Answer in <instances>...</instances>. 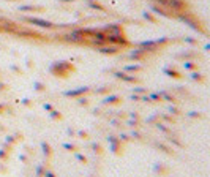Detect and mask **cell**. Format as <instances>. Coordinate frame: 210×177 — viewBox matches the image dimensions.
Instances as JSON below:
<instances>
[{
    "instance_id": "cell-1",
    "label": "cell",
    "mask_w": 210,
    "mask_h": 177,
    "mask_svg": "<svg viewBox=\"0 0 210 177\" xmlns=\"http://www.w3.org/2000/svg\"><path fill=\"white\" fill-rule=\"evenodd\" d=\"M49 71H51V74H54V76L66 77V76H70L74 71V65L71 62H68V60H57V62L51 63Z\"/></svg>"
},
{
    "instance_id": "cell-2",
    "label": "cell",
    "mask_w": 210,
    "mask_h": 177,
    "mask_svg": "<svg viewBox=\"0 0 210 177\" xmlns=\"http://www.w3.org/2000/svg\"><path fill=\"white\" fill-rule=\"evenodd\" d=\"M175 18H179L180 21H183L185 24H188L193 30H196V32L204 33V35H206V29H204V27L199 24V21H197L193 14L188 13V11H182V13H177V14H175Z\"/></svg>"
},
{
    "instance_id": "cell-3",
    "label": "cell",
    "mask_w": 210,
    "mask_h": 177,
    "mask_svg": "<svg viewBox=\"0 0 210 177\" xmlns=\"http://www.w3.org/2000/svg\"><path fill=\"white\" fill-rule=\"evenodd\" d=\"M62 40L68 41V43H76V44H87V38L82 35V32L79 29H74L70 33H65V35L62 36Z\"/></svg>"
},
{
    "instance_id": "cell-4",
    "label": "cell",
    "mask_w": 210,
    "mask_h": 177,
    "mask_svg": "<svg viewBox=\"0 0 210 177\" xmlns=\"http://www.w3.org/2000/svg\"><path fill=\"white\" fill-rule=\"evenodd\" d=\"M106 43H109V44H117V46H120V48H128V46H131V43L126 40L125 33H120V35L106 33Z\"/></svg>"
},
{
    "instance_id": "cell-5",
    "label": "cell",
    "mask_w": 210,
    "mask_h": 177,
    "mask_svg": "<svg viewBox=\"0 0 210 177\" xmlns=\"http://www.w3.org/2000/svg\"><path fill=\"white\" fill-rule=\"evenodd\" d=\"M25 22L29 24H33V25H38V27H43V29H54L55 24L51 21H46V19H40V18H24Z\"/></svg>"
},
{
    "instance_id": "cell-6",
    "label": "cell",
    "mask_w": 210,
    "mask_h": 177,
    "mask_svg": "<svg viewBox=\"0 0 210 177\" xmlns=\"http://www.w3.org/2000/svg\"><path fill=\"white\" fill-rule=\"evenodd\" d=\"M120 49H122V48H120V46H117V44H109V43H104V44H101V46H98V52L112 55V54L120 52Z\"/></svg>"
},
{
    "instance_id": "cell-7",
    "label": "cell",
    "mask_w": 210,
    "mask_h": 177,
    "mask_svg": "<svg viewBox=\"0 0 210 177\" xmlns=\"http://www.w3.org/2000/svg\"><path fill=\"white\" fill-rule=\"evenodd\" d=\"M114 76L117 77V79H122V81H125V82H131V84H137V82H141V79H139V77L126 74L123 70H122V71H114Z\"/></svg>"
},
{
    "instance_id": "cell-8",
    "label": "cell",
    "mask_w": 210,
    "mask_h": 177,
    "mask_svg": "<svg viewBox=\"0 0 210 177\" xmlns=\"http://www.w3.org/2000/svg\"><path fill=\"white\" fill-rule=\"evenodd\" d=\"M13 33H16V35H19V36H25V38H44L41 33H38L35 30H30V29H16Z\"/></svg>"
},
{
    "instance_id": "cell-9",
    "label": "cell",
    "mask_w": 210,
    "mask_h": 177,
    "mask_svg": "<svg viewBox=\"0 0 210 177\" xmlns=\"http://www.w3.org/2000/svg\"><path fill=\"white\" fill-rule=\"evenodd\" d=\"M148 55V51L145 48H139V49H133L130 52V59L131 60H136V62H139V60H144Z\"/></svg>"
},
{
    "instance_id": "cell-10",
    "label": "cell",
    "mask_w": 210,
    "mask_h": 177,
    "mask_svg": "<svg viewBox=\"0 0 210 177\" xmlns=\"http://www.w3.org/2000/svg\"><path fill=\"white\" fill-rule=\"evenodd\" d=\"M88 90H90V87H87V86H82L79 89H73V90H66L63 95L65 97H71V98H77V97H81V95H84V93H87Z\"/></svg>"
},
{
    "instance_id": "cell-11",
    "label": "cell",
    "mask_w": 210,
    "mask_h": 177,
    "mask_svg": "<svg viewBox=\"0 0 210 177\" xmlns=\"http://www.w3.org/2000/svg\"><path fill=\"white\" fill-rule=\"evenodd\" d=\"M101 30L106 33H112V35H120V33H123V27L122 24H108L101 27Z\"/></svg>"
},
{
    "instance_id": "cell-12",
    "label": "cell",
    "mask_w": 210,
    "mask_h": 177,
    "mask_svg": "<svg viewBox=\"0 0 210 177\" xmlns=\"http://www.w3.org/2000/svg\"><path fill=\"white\" fill-rule=\"evenodd\" d=\"M108 141L111 144V150H112V153H120V149H122V141L119 139V138H115L112 135L108 136Z\"/></svg>"
},
{
    "instance_id": "cell-13",
    "label": "cell",
    "mask_w": 210,
    "mask_h": 177,
    "mask_svg": "<svg viewBox=\"0 0 210 177\" xmlns=\"http://www.w3.org/2000/svg\"><path fill=\"white\" fill-rule=\"evenodd\" d=\"M163 73H164L166 76H169V77H174V79H180V77H182V74L179 73V71L174 70V68H171V66H164V68H163Z\"/></svg>"
},
{
    "instance_id": "cell-14",
    "label": "cell",
    "mask_w": 210,
    "mask_h": 177,
    "mask_svg": "<svg viewBox=\"0 0 210 177\" xmlns=\"http://www.w3.org/2000/svg\"><path fill=\"white\" fill-rule=\"evenodd\" d=\"M122 70H123L125 73H137V71H142L144 70V66L139 65V63H134V65H126Z\"/></svg>"
},
{
    "instance_id": "cell-15",
    "label": "cell",
    "mask_w": 210,
    "mask_h": 177,
    "mask_svg": "<svg viewBox=\"0 0 210 177\" xmlns=\"http://www.w3.org/2000/svg\"><path fill=\"white\" fill-rule=\"evenodd\" d=\"M120 101H122V98L119 95H108L106 98L103 100V104H109V106H111V104H119Z\"/></svg>"
},
{
    "instance_id": "cell-16",
    "label": "cell",
    "mask_w": 210,
    "mask_h": 177,
    "mask_svg": "<svg viewBox=\"0 0 210 177\" xmlns=\"http://www.w3.org/2000/svg\"><path fill=\"white\" fill-rule=\"evenodd\" d=\"M19 11H43L44 10V7H38V5H22V7H19L18 8Z\"/></svg>"
},
{
    "instance_id": "cell-17",
    "label": "cell",
    "mask_w": 210,
    "mask_h": 177,
    "mask_svg": "<svg viewBox=\"0 0 210 177\" xmlns=\"http://www.w3.org/2000/svg\"><path fill=\"white\" fill-rule=\"evenodd\" d=\"M85 2H87V5H88V7H90L92 10H96V11H106V8H104L101 3L95 2V0H85Z\"/></svg>"
},
{
    "instance_id": "cell-18",
    "label": "cell",
    "mask_w": 210,
    "mask_h": 177,
    "mask_svg": "<svg viewBox=\"0 0 210 177\" xmlns=\"http://www.w3.org/2000/svg\"><path fill=\"white\" fill-rule=\"evenodd\" d=\"M41 149H43V153L46 155V158H51V155H52V149H51V146H49L47 142H41Z\"/></svg>"
},
{
    "instance_id": "cell-19",
    "label": "cell",
    "mask_w": 210,
    "mask_h": 177,
    "mask_svg": "<svg viewBox=\"0 0 210 177\" xmlns=\"http://www.w3.org/2000/svg\"><path fill=\"white\" fill-rule=\"evenodd\" d=\"M175 57H177V59H185V60H188V59H194V57H196V54H194V52H191V51H188V52L175 54Z\"/></svg>"
},
{
    "instance_id": "cell-20",
    "label": "cell",
    "mask_w": 210,
    "mask_h": 177,
    "mask_svg": "<svg viewBox=\"0 0 210 177\" xmlns=\"http://www.w3.org/2000/svg\"><path fill=\"white\" fill-rule=\"evenodd\" d=\"M160 95H161V100H166V101H171V103L175 101V97L171 95V93L166 92V90H161V92H160Z\"/></svg>"
},
{
    "instance_id": "cell-21",
    "label": "cell",
    "mask_w": 210,
    "mask_h": 177,
    "mask_svg": "<svg viewBox=\"0 0 210 177\" xmlns=\"http://www.w3.org/2000/svg\"><path fill=\"white\" fill-rule=\"evenodd\" d=\"M144 19H147L148 22H152V24H157V22H158V19L155 18L150 11H144Z\"/></svg>"
},
{
    "instance_id": "cell-22",
    "label": "cell",
    "mask_w": 210,
    "mask_h": 177,
    "mask_svg": "<svg viewBox=\"0 0 210 177\" xmlns=\"http://www.w3.org/2000/svg\"><path fill=\"white\" fill-rule=\"evenodd\" d=\"M191 79H194L197 82H204V81H206V77H204L201 73H197V71H193V73H191Z\"/></svg>"
},
{
    "instance_id": "cell-23",
    "label": "cell",
    "mask_w": 210,
    "mask_h": 177,
    "mask_svg": "<svg viewBox=\"0 0 210 177\" xmlns=\"http://www.w3.org/2000/svg\"><path fill=\"white\" fill-rule=\"evenodd\" d=\"M155 126H157L158 130H161L163 133H166V135H169V133H171V128H168L164 123H161V122H157V123H155Z\"/></svg>"
},
{
    "instance_id": "cell-24",
    "label": "cell",
    "mask_w": 210,
    "mask_h": 177,
    "mask_svg": "<svg viewBox=\"0 0 210 177\" xmlns=\"http://www.w3.org/2000/svg\"><path fill=\"white\" fill-rule=\"evenodd\" d=\"M33 87H35V90L36 92H44V90H46V86H44L43 84V82H33Z\"/></svg>"
},
{
    "instance_id": "cell-25",
    "label": "cell",
    "mask_w": 210,
    "mask_h": 177,
    "mask_svg": "<svg viewBox=\"0 0 210 177\" xmlns=\"http://www.w3.org/2000/svg\"><path fill=\"white\" fill-rule=\"evenodd\" d=\"M51 112V119H54V120H62V114L59 112V111H55V109H51L49 111Z\"/></svg>"
},
{
    "instance_id": "cell-26",
    "label": "cell",
    "mask_w": 210,
    "mask_h": 177,
    "mask_svg": "<svg viewBox=\"0 0 210 177\" xmlns=\"http://www.w3.org/2000/svg\"><path fill=\"white\" fill-rule=\"evenodd\" d=\"M183 66H185V70H194L196 68V63L194 62H191V60H185V62H183Z\"/></svg>"
},
{
    "instance_id": "cell-27",
    "label": "cell",
    "mask_w": 210,
    "mask_h": 177,
    "mask_svg": "<svg viewBox=\"0 0 210 177\" xmlns=\"http://www.w3.org/2000/svg\"><path fill=\"white\" fill-rule=\"evenodd\" d=\"M92 149H93V152L98 153V155L103 152V147H101V144H99V142H93L92 144Z\"/></svg>"
},
{
    "instance_id": "cell-28",
    "label": "cell",
    "mask_w": 210,
    "mask_h": 177,
    "mask_svg": "<svg viewBox=\"0 0 210 177\" xmlns=\"http://www.w3.org/2000/svg\"><path fill=\"white\" fill-rule=\"evenodd\" d=\"M155 147H158V149H161V150H164L166 153H172V150H171L169 147H166L164 144H161V142H155Z\"/></svg>"
},
{
    "instance_id": "cell-29",
    "label": "cell",
    "mask_w": 210,
    "mask_h": 177,
    "mask_svg": "<svg viewBox=\"0 0 210 177\" xmlns=\"http://www.w3.org/2000/svg\"><path fill=\"white\" fill-rule=\"evenodd\" d=\"M150 98V101H161V95H160V92H155L152 95H148Z\"/></svg>"
},
{
    "instance_id": "cell-30",
    "label": "cell",
    "mask_w": 210,
    "mask_h": 177,
    "mask_svg": "<svg viewBox=\"0 0 210 177\" xmlns=\"http://www.w3.org/2000/svg\"><path fill=\"white\" fill-rule=\"evenodd\" d=\"M98 95H103V93H108V92H111V87H108V86H104V87H101V89H96L95 90Z\"/></svg>"
},
{
    "instance_id": "cell-31",
    "label": "cell",
    "mask_w": 210,
    "mask_h": 177,
    "mask_svg": "<svg viewBox=\"0 0 210 177\" xmlns=\"http://www.w3.org/2000/svg\"><path fill=\"white\" fill-rule=\"evenodd\" d=\"M188 117H191V119H201L202 114L197 112V111H191V112H188Z\"/></svg>"
},
{
    "instance_id": "cell-32",
    "label": "cell",
    "mask_w": 210,
    "mask_h": 177,
    "mask_svg": "<svg viewBox=\"0 0 210 177\" xmlns=\"http://www.w3.org/2000/svg\"><path fill=\"white\" fill-rule=\"evenodd\" d=\"M126 125H128V126H131V128H134V126H137V125H139V120H137V119H131V120H128V122H126Z\"/></svg>"
},
{
    "instance_id": "cell-33",
    "label": "cell",
    "mask_w": 210,
    "mask_h": 177,
    "mask_svg": "<svg viewBox=\"0 0 210 177\" xmlns=\"http://www.w3.org/2000/svg\"><path fill=\"white\" fill-rule=\"evenodd\" d=\"M77 103H79L81 106H87V104H88V100L81 95V97H77Z\"/></svg>"
},
{
    "instance_id": "cell-34",
    "label": "cell",
    "mask_w": 210,
    "mask_h": 177,
    "mask_svg": "<svg viewBox=\"0 0 210 177\" xmlns=\"http://www.w3.org/2000/svg\"><path fill=\"white\" fill-rule=\"evenodd\" d=\"M153 169H155V173H160V174H161V173H168V171H169L168 168H163V166H160V164H157Z\"/></svg>"
},
{
    "instance_id": "cell-35",
    "label": "cell",
    "mask_w": 210,
    "mask_h": 177,
    "mask_svg": "<svg viewBox=\"0 0 210 177\" xmlns=\"http://www.w3.org/2000/svg\"><path fill=\"white\" fill-rule=\"evenodd\" d=\"M44 171H46V168H44L43 164H40V166H36L35 173H36V176H43V174H44Z\"/></svg>"
},
{
    "instance_id": "cell-36",
    "label": "cell",
    "mask_w": 210,
    "mask_h": 177,
    "mask_svg": "<svg viewBox=\"0 0 210 177\" xmlns=\"http://www.w3.org/2000/svg\"><path fill=\"white\" fill-rule=\"evenodd\" d=\"M63 149H66V150H70V152H74L77 147L74 146V144H68V142H66V144H63Z\"/></svg>"
},
{
    "instance_id": "cell-37",
    "label": "cell",
    "mask_w": 210,
    "mask_h": 177,
    "mask_svg": "<svg viewBox=\"0 0 210 177\" xmlns=\"http://www.w3.org/2000/svg\"><path fill=\"white\" fill-rule=\"evenodd\" d=\"M169 112L174 114V115H179L180 114V109L177 108V106H169Z\"/></svg>"
},
{
    "instance_id": "cell-38",
    "label": "cell",
    "mask_w": 210,
    "mask_h": 177,
    "mask_svg": "<svg viewBox=\"0 0 210 177\" xmlns=\"http://www.w3.org/2000/svg\"><path fill=\"white\" fill-rule=\"evenodd\" d=\"M169 142H172L174 146H177V147H183V144H182L179 139H175V138H169Z\"/></svg>"
},
{
    "instance_id": "cell-39",
    "label": "cell",
    "mask_w": 210,
    "mask_h": 177,
    "mask_svg": "<svg viewBox=\"0 0 210 177\" xmlns=\"http://www.w3.org/2000/svg\"><path fill=\"white\" fill-rule=\"evenodd\" d=\"M130 138H134V139H141L142 135H141L139 131H131V133H130Z\"/></svg>"
},
{
    "instance_id": "cell-40",
    "label": "cell",
    "mask_w": 210,
    "mask_h": 177,
    "mask_svg": "<svg viewBox=\"0 0 210 177\" xmlns=\"http://www.w3.org/2000/svg\"><path fill=\"white\" fill-rule=\"evenodd\" d=\"M119 139L120 141H130V135H125V133H120V136H119Z\"/></svg>"
},
{
    "instance_id": "cell-41",
    "label": "cell",
    "mask_w": 210,
    "mask_h": 177,
    "mask_svg": "<svg viewBox=\"0 0 210 177\" xmlns=\"http://www.w3.org/2000/svg\"><path fill=\"white\" fill-rule=\"evenodd\" d=\"M7 152L8 150H5V149H0V160H7V157H8Z\"/></svg>"
},
{
    "instance_id": "cell-42",
    "label": "cell",
    "mask_w": 210,
    "mask_h": 177,
    "mask_svg": "<svg viewBox=\"0 0 210 177\" xmlns=\"http://www.w3.org/2000/svg\"><path fill=\"white\" fill-rule=\"evenodd\" d=\"M120 123H122L120 119H112V120H111V125H112V126H120Z\"/></svg>"
},
{
    "instance_id": "cell-43",
    "label": "cell",
    "mask_w": 210,
    "mask_h": 177,
    "mask_svg": "<svg viewBox=\"0 0 210 177\" xmlns=\"http://www.w3.org/2000/svg\"><path fill=\"white\" fill-rule=\"evenodd\" d=\"M133 90H134V93H145L147 89H144V87H136V89H133Z\"/></svg>"
},
{
    "instance_id": "cell-44",
    "label": "cell",
    "mask_w": 210,
    "mask_h": 177,
    "mask_svg": "<svg viewBox=\"0 0 210 177\" xmlns=\"http://www.w3.org/2000/svg\"><path fill=\"white\" fill-rule=\"evenodd\" d=\"M157 119H160V114H155V115H152V117H148L147 119V123H152V122H155Z\"/></svg>"
},
{
    "instance_id": "cell-45",
    "label": "cell",
    "mask_w": 210,
    "mask_h": 177,
    "mask_svg": "<svg viewBox=\"0 0 210 177\" xmlns=\"http://www.w3.org/2000/svg\"><path fill=\"white\" fill-rule=\"evenodd\" d=\"M76 158L79 160V161H82V163H87V158L84 157V155H81V153H76Z\"/></svg>"
},
{
    "instance_id": "cell-46",
    "label": "cell",
    "mask_w": 210,
    "mask_h": 177,
    "mask_svg": "<svg viewBox=\"0 0 210 177\" xmlns=\"http://www.w3.org/2000/svg\"><path fill=\"white\" fill-rule=\"evenodd\" d=\"M16 142V136H7V144H14Z\"/></svg>"
},
{
    "instance_id": "cell-47",
    "label": "cell",
    "mask_w": 210,
    "mask_h": 177,
    "mask_svg": "<svg viewBox=\"0 0 210 177\" xmlns=\"http://www.w3.org/2000/svg\"><path fill=\"white\" fill-rule=\"evenodd\" d=\"M185 43H190V44H197V40H194V38H183Z\"/></svg>"
},
{
    "instance_id": "cell-48",
    "label": "cell",
    "mask_w": 210,
    "mask_h": 177,
    "mask_svg": "<svg viewBox=\"0 0 210 177\" xmlns=\"http://www.w3.org/2000/svg\"><path fill=\"white\" fill-rule=\"evenodd\" d=\"M161 117H163V120H166V122H174V117H172V115H161Z\"/></svg>"
},
{
    "instance_id": "cell-49",
    "label": "cell",
    "mask_w": 210,
    "mask_h": 177,
    "mask_svg": "<svg viewBox=\"0 0 210 177\" xmlns=\"http://www.w3.org/2000/svg\"><path fill=\"white\" fill-rule=\"evenodd\" d=\"M77 136H79V138H84V139H85V138L88 136V133H87V131H82V130H81V131H77Z\"/></svg>"
},
{
    "instance_id": "cell-50",
    "label": "cell",
    "mask_w": 210,
    "mask_h": 177,
    "mask_svg": "<svg viewBox=\"0 0 210 177\" xmlns=\"http://www.w3.org/2000/svg\"><path fill=\"white\" fill-rule=\"evenodd\" d=\"M21 103L24 104V106H30V104H32V101H30L29 98H24V100H21Z\"/></svg>"
},
{
    "instance_id": "cell-51",
    "label": "cell",
    "mask_w": 210,
    "mask_h": 177,
    "mask_svg": "<svg viewBox=\"0 0 210 177\" xmlns=\"http://www.w3.org/2000/svg\"><path fill=\"white\" fill-rule=\"evenodd\" d=\"M139 95H137V93H133V95L130 97V100H131V101H139Z\"/></svg>"
},
{
    "instance_id": "cell-52",
    "label": "cell",
    "mask_w": 210,
    "mask_h": 177,
    "mask_svg": "<svg viewBox=\"0 0 210 177\" xmlns=\"http://www.w3.org/2000/svg\"><path fill=\"white\" fill-rule=\"evenodd\" d=\"M139 101H145V103H152L150 98H148V95H144L142 98H139Z\"/></svg>"
},
{
    "instance_id": "cell-53",
    "label": "cell",
    "mask_w": 210,
    "mask_h": 177,
    "mask_svg": "<svg viewBox=\"0 0 210 177\" xmlns=\"http://www.w3.org/2000/svg\"><path fill=\"white\" fill-rule=\"evenodd\" d=\"M43 176H46V177H54V173H52V171H47V169H46Z\"/></svg>"
},
{
    "instance_id": "cell-54",
    "label": "cell",
    "mask_w": 210,
    "mask_h": 177,
    "mask_svg": "<svg viewBox=\"0 0 210 177\" xmlns=\"http://www.w3.org/2000/svg\"><path fill=\"white\" fill-rule=\"evenodd\" d=\"M130 117H131V119H137V120H139V114H137V112H131V114H130Z\"/></svg>"
},
{
    "instance_id": "cell-55",
    "label": "cell",
    "mask_w": 210,
    "mask_h": 177,
    "mask_svg": "<svg viewBox=\"0 0 210 177\" xmlns=\"http://www.w3.org/2000/svg\"><path fill=\"white\" fill-rule=\"evenodd\" d=\"M44 109H46V111H51V109H52V104H49V103H44Z\"/></svg>"
},
{
    "instance_id": "cell-56",
    "label": "cell",
    "mask_w": 210,
    "mask_h": 177,
    "mask_svg": "<svg viewBox=\"0 0 210 177\" xmlns=\"http://www.w3.org/2000/svg\"><path fill=\"white\" fill-rule=\"evenodd\" d=\"M19 160H21V161H27V155H21V157H19Z\"/></svg>"
},
{
    "instance_id": "cell-57",
    "label": "cell",
    "mask_w": 210,
    "mask_h": 177,
    "mask_svg": "<svg viewBox=\"0 0 210 177\" xmlns=\"http://www.w3.org/2000/svg\"><path fill=\"white\" fill-rule=\"evenodd\" d=\"M68 135H70V136H74V135H76V131H74V130H71V128H68Z\"/></svg>"
},
{
    "instance_id": "cell-58",
    "label": "cell",
    "mask_w": 210,
    "mask_h": 177,
    "mask_svg": "<svg viewBox=\"0 0 210 177\" xmlns=\"http://www.w3.org/2000/svg\"><path fill=\"white\" fill-rule=\"evenodd\" d=\"M59 2H62V3H71V2H74V0H59Z\"/></svg>"
},
{
    "instance_id": "cell-59",
    "label": "cell",
    "mask_w": 210,
    "mask_h": 177,
    "mask_svg": "<svg viewBox=\"0 0 210 177\" xmlns=\"http://www.w3.org/2000/svg\"><path fill=\"white\" fill-rule=\"evenodd\" d=\"M204 51H210V44H209V43L206 44V46H204Z\"/></svg>"
},
{
    "instance_id": "cell-60",
    "label": "cell",
    "mask_w": 210,
    "mask_h": 177,
    "mask_svg": "<svg viewBox=\"0 0 210 177\" xmlns=\"http://www.w3.org/2000/svg\"><path fill=\"white\" fill-rule=\"evenodd\" d=\"M2 90H5V84H3V82H0V92H2Z\"/></svg>"
},
{
    "instance_id": "cell-61",
    "label": "cell",
    "mask_w": 210,
    "mask_h": 177,
    "mask_svg": "<svg viewBox=\"0 0 210 177\" xmlns=\"http://www.w3.org/2000/svg\"><path fill=\"white\" fill-rule=\"evenodd\" d=\"M3 111H5V106H3V104H0V112H3Z\"/></svg>"
},
{
    "instance_id": "cell-62",
    "label": "cell",
    "mask_w": 210,
    "mask_h": 177,
    "mask_svg": "<svg viewBox=\"0 0 210 177\" xmlns=\"http://www.w3.org/2000/svg\"><path fill=\"white\" fill-rule=\"evenodd\" d=\"M10 2H14V0H10Z\"/></svg>"
}]
</instances>
